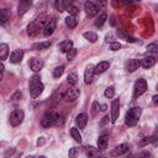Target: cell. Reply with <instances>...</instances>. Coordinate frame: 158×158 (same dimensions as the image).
I'll return each mask as SVG.
<instances>
[{
    "mask_svg": "<svg viewBox=\"0 0 158 158\" xmlns=\"http://www.w3.org/2000/svg\"><path fill=\"white\" fill-rule=\"evenodd\" d=\"M133 1H139V0H133Z\"/></svg>",
    "mask_w": 158,
    "mask_h": 158,
    "instance_id": "cell-53",
    "label": "cell"
},
{
    "mask_svg": "<svg viewBox=\"0 0 158 158\" xmlns=\"http://www.w3.org/2000/svg\"><path fill=\"white\" fill-rule=\"evenodd\" d=\"M84 10H85V12H86V15H88L89 17H94V16H96L98 12H99L96 5H95L93 1H89V0L84 2Z\"/></svg>",
    "mask_w": 158,
    "mask_h": 158,
    "instance_id": "cell-8",
    "label": "cell"
},
{
    "mask_svg": "<svg viewBox=\"0 0 158 158\" xmlns=\"http://www.w3.org/2000/svg\"><path fill=\"white\" fill-rule=\"evenodd\" d=\"M156 136H152V137H144L141 142H139V144L141 146H144V144H147V143H152V142H156Z\"/></svg>",
    "mask_w": 158,
    "mask_h": 158,
    "instance_id": "cell-39",
    "label": "cell"
},
{
    "mask_svg": "<svg viewBox=\"0 0 158 158\" xmlns=\"http://www.w3.org/2000/svg\"><path fill=\"white\" fill-rule=\"evenodd\" d=\"M146 90H147V83H146V80L142 79V78L138 79V80H136L135 86H133V98L137 99L138 96H141L142 94H144Z\"/></svg>",
    "mask_w": 158,
    "mask_h": 158,
    "instance_id": "cell-3",
    "label": "cell"
},
{
    "mask_svg": "<svg viewBox=\"0 0 158 158\" xmlns=\"http://www.w3.org/2000/svg\"><path fill=\"white\" fill-rule=\"evenodd\" d=\"M9 57V46L6 43H0V60H5Z\"/></svg>",
    "mask_w": 158,
    "mask_h": 158,
    "instance_id": "cell-22",
    "label": "cell"
},
{
    "mask_svg": "<svg viewBox=\"0 0 158 158\" xmlns=\"http://www.w3.org/2000/svg\"><path fill=\"white\" fill-rule=\"evenodd\" d=\"M106 20H107V15L105 14V12H102V14H100L98 17H96V20H95V26L96 27H102L104 26V23L106 22Z\"/></svg>",
    "mask_w": 158,
    "mask_h": 158,
    "instance_id": "cell-26",
    "label": "cell"
},
{
    "mask_svg": "<svg viewBox=\"0 0 158 158\" xmlns=\"http://www.w3.org/2000/svg\"><path fill=\"white\" fill-rule=\"evenodd\" d=\"M70 135L77 142H81V135H80V132H79V130L77 127H72L70 128Z\"/></svg>",
    "mask_w": 158,
    "mask_h": 158,
    "instance_id": "cell-29",
    "label": "cell"
},
{
    "mask_svg": "<svg viewBox=\"0 0 158 158\" xmlns=\"http://www.w3.org/2000/svg\"><path fill=\"white\" fill-rule=\"evenodd\" d=\"M44 142H46L44 137H40V138H38V141H37V146H43V144H44Z\"/></svg>",
    "mask_w": 158,
    "mask_h": 158,
    "instance_id": "cell-48",
    "label": "cell"
},
{
    "mask_svg": "<svg viewBox=\"0 0 158 158\" xmlns=\"http://www.w3.org/2000/svg\"><path fill=\"white\" fill-rule=\"evenodd\" d=\"M96 7L98 10H104L106 7V0H96Z\"/></svg>",
    "mask_w": 158,
    "mask_h": 158,
    "instance_id": "cell-41",
    "label": "cell"
},
{
    "mask_svg": "<svg viewBox=\"0 0 158 158\" xmlns=\"http://www.w3.org/2000/svg\"><path fill=\"white\" fill-rule=\"evenodd\" d=\"M79 94H80V91H79V89H77V88H69V89H67L65 91H64V95H63V99L65 100V101H74V100H77L78 98H79Z\"/></svg>",
    "mask_w": 158,
    "mask_h": 158,
    "instance_id": "cell-5",
    "label": "cell"
},
{
    "mask_svg": "<svg viewBox=\"0 0 158 158\" xmlns=\"http://www.w3.org/2000/svg\"><path fill=\"white\" fill-rule=\"evenodd\" d=\"M23 117H25V114L21 109H16L14 110L11 114H10V117H9V121H10V125L11 126H19L22 121H23Z\"/></svg>",
    "mask_w": 158,
    "mask_h": 158,
    "instance_id": "cell-2",
    "label": "cell"
},
{
    "mask_svg": "<svg viewBox=\"0 0 158 158\" xmlns=\"http://www.w3.org/2000/svg\"><path fill=\"white\" fill-rule=\"evenodd\" d=\"M73 47V42L70 40H65V41H62L59 44H58V49L62 52V53H67L70 48Z\"/></svg>",
    "mask_w": 158,
    "mask_h": 158,
    "instance_id": "cell-20",
    "label": "cell"
},
{
    "mask_svg": "<svg viewBox=\"0 0 158 158\" xmlns=\"http://www.w3.org/2000/svg\"><path fill=\"white\" fill-rule=\"evenodd\" d=\"M120 48H121V43H118V42H112L111 46H110L111 51H118Z\"/></svg>",
    "mask_w": 158,
    "mask_h": 158,
    "instance_id": "cell-43",
    "label": "cell"
},
{
    "mask_svg": "<svg viewBox=\"0 0 158 158\" xmlns=\"http://www.w3.org/2000/svg\"><path fill=\"white\" fill-rule=\"evenodd\" d=\"M4 69H5L4 64H2V63H0V80L2 79V72H4Z\"/></svg>",
    "mask_w": 158,
    "mask_h": 158,
    "instance_id": "cell-49",
    "label": "cell"
},
{
    "mask_svg": "<svg viewBox=\"0 0 158 158\" xmlns=\"http://www.w3.org/2000/svg\"><path fill=\"white\" fill-rule=\"evenodd\" d=\"M75 2V0H63V7L65 10V7H68L69 5H73Z\"/></svg>",
    "mask_w": 158,
    "mask_h": 158,
    "instance_id": "cell-46",
    "label": "cell"
},
{
    "mask_svg": "<svg viewBox=\"0 0 158 158\" xmlns=\"http://www.w3.org/2000/svg\"><path fill=\"white\" fill-rule=\"evenodd\" d=\"M40 26L37 25V22H31L28 26H27V35L30 37H36L38 33H40Z\"/></svg>",
    "mask_w": 158,
    "mask_h": 158,
    "instance_id": "cell-17",
    "label": "cell"
},
{
    "mask_svg": "<svg viewBox=\"0 0 158 158\" xmlns=\"http://www.w3.org/2000/svg\"><path fill=\"white\" fill-rule=\"evenodd\" d=\"M49 46H51V42H49V41H46V42H40V43H36V44L33 46V48L40 51V49H47Z\"/></svg>",
    "mask_w": 158,
    "mask_h": 158,
    "instance_id": "cell-32",
    "label": "cell"
},
{
    "mask_svg": "<svg viewBox=\"0 0 158 158\" xmlns=\"http://www.w3.org/2000/svg\"><path fill=\"white\" fill-rule=\"evenodd\" d=\"M63 95H64V91H63V90H57V91L53 94L52 99H53L54 101H59L60 99H63Z\"/></svg>",
    "mask_w": 158,
    "mask_h": 158,
    "instance_id": "cell-37",
    "label": "cell"
},
{
    "mask_svg": "<svg viewBox=\"0 0 158 158\" xmlns=\"http://www.w3.org/2000/svg\"><path fill=\"white\" fill-rule=\"evenodd\" d=\"M128 148H130V146H128L127 143L118 144V146H116V147L111 151V156H122V154H125V153L128 151Z\"/></svg>",
    "mask_w": 158,
    "mask_h": 158,
    "instance_id": "cell-15",
    "label": "cell"
},
{
    "mask_svg": "<svg viewBox=\"0 0 158 158\" xmlns=\"http://www.w3.org/2000/svg\"><path fill=\"white\" fill-rule=\"evenodd\" d=\"M104 95H105L106 98H109V99L114 98V96H115V88H114V86H109L107 89H105Z\"/></svg>",
    "mask_w": 158,
    "mask_h": 158,
    "instance_id": "cell-36",
    "label": "cell"
},
{
    "mask_svg": "<svg viewBox=\"0 0 158 158\" xmlns=\"http://www.w3.org/2000/svg\"><path fill=\"white\" fill-rule=\"evenodd\" d=\"M77 52H78L77 48L72 47V48L65 53V54H67V59H68V60H73V59L75 58V56H77Z\"/></svg>",
    "mask_w": 158,
    "mask_h": 158,
    "instance_id": "cell-34",
    "label": "cell"
},
{
    "mask_svg": "<svg viewBox=\"0 0 158 158\" xmlns=\"http://www.w3.org/2000/svg\"><path fill=\"white\" fill-rule=\"evenodd\" d=\"M48 20H49V17H47L46 15H41V16L37 19V25H38L40 27H43V26L47 23Z\"/></svg>",
    "mask_w": 158,
    "mask_h": 158,
    "instance_id": "cell-35",
    "label": "cell"
},
{
    "mask_svg": "<svg viewBox=\"0 0 158 158\" xmlns=\"http://www.w3.org/2000/svg\"><path fill=\"white\" fill-rule=\"evenodd\" d=\"M109 67H110V63H109L107 60H102V62H100L99 64H96V65L94 67V73H95V74H101V73H104L106 69H109Z\"/></svg>",
    "mask_w": 158,
    "mask_h": 158,
    "instance_id": "cell-19",
    "label": "cell"
},
{
    "mask_svg": "<svg viewBox=\"0 0 158 158\" xmlns=\"http://www.w3.org/2000/svg\"><path fill=\"white\" fill-rule=\"evenodd\" d=\"M65 25H67V27L69 28V30H73V28H75V26L78 25V20L75 19V16H68V17H65Z\"/></svg>",
    "mask_w": 158,
    "mask_h": 158,
    "instance_id": "cell-23",
    "label": "cell"
},
{
    "mask_svg": "<svg viewBox=\"0 0 158 158\" xmlns=\"http://www.w3.org/2000/svg\"><path fill=\"white\" fill-rule=\"evenodd\" d=\"M65 10L69 12L70 16H77L79 14V7H77L75 5H69L68 7H65Z\"/></svg>",
    "mask_w": 158,
    "mask_h": 158,
    "instance_id": "cell-31",
    "label": "cell"
},
{
    "mask_svg": "<svg viewBox=\"0 0 158 158\" xmlns=\"http://www.w3.org/2000/svg\"><path fill=\"white\" fill-rule=\"evenodd\" d=\"M75 123H77V126L79 127V130L85 128V126H86V123H88V115H86L85 112L79 114V115L77 116V118H75Z\"/></svg>",
    "mask_w": 158,
    "mask_h": 158,
    "instance_id": "cell-16",
    "label": "cell"
},
{
    "mask_svg": "<svg viewBox=\"0 0 158 158\" xmlns=\"http://www.w3.org/2000/svg\"><path fill=\"white\" fill-rule=\"evenodd\" d=\"M43 65H44V63H43V60L40 59V58L33 57V58H31V59L28 60V67H30V69H31L32 72H35V73L40 72V70L43 68Z\"/></svg>",
    "mask_w": 158,
    "mask_h": 158,
    "instance_id": "cell-7",
    "label": "cell"
},
{
    "mask_svg": "<svg viewBox=\"0 0 158 158\" xmlns=\"http://www.w3.org/2000/svg\"><path fill=\"white\" fill-rule=\"evenodd\" d=\"M147 49H148V52L157 53V51H158V46H157V43H151V44H148Z\"/></svg>",
    "mask_w": 158,
    "mask_h": 158,
    "instance_id": "cell-42",
    "label": "cell"
},
{
    "mask_svg": "<svg viewBox=\"0 0 158 158\" xmlns=\"http://www.w3.org/2000/svg\"><path fill=\"white\" fill-rule=\"evenodd\" d=\"M32 1H33V0H20L19 7H17V14H19L20 16L23 15V14H26V12L30 10V7H31Z\"/></svg>",
    "mask_w": 158,
    "mask_h": 158,
    "instance_id": "cell-10",
    "label": "cell"
},
{
    "mask_svg": "<svg viewBox=\"0 0 158 158\" xmlns=\"http://www.w3.org/2000/svg\"><path fill=\"white\" fill-rule=\"evenodd\" d=\"M153 102H154V104L158 102V95H153Z\"/></svg>",
    "mask_w": 158,
    "mask_h": 158,
    "instance_id": "cell-51",
    "label": "cell"
},
{
    "mask_svg": "<svg viewBox=\"0 0 158 158\" xmlns=\"http://www.w3.org/2000/svg\"><path fill=\"white\" fill-rule=\"evenodd\" d=\"M94 65L93 64H89L86 68H85V72H84V81L85 84H90L94 79Z\"/></svg>",
    "mask_w": 158,
    "mask_h": 158,
    "instance_id": "cell-13",
    "label": "cell"
},
{
    "mask_svg": "<svg viewBox=\"0 0 158 158\" xmlns=\"http://www.w3.org/2000/svg\"><path fill=\"white\" fill-rule=\"evenodd\" d=\"M154 64H156V57H153V56L144 57L143 59L139 60V65H142L144 69H149V68L153 67Z\"/></svg>",
    "mask_w": 158,
    "mask_h": 158,
    "instance_id": "cell-14",
    "label": "cell"
},
{
    "mask_svg": "<svg viewBox=\"0 0 158 158\" xmlns=\"http://www.w3.org/2000/svg\"><path fill=\"white\" fill-rule=\"evenodd\" d=\"M43 89H44V85L40 81V83H36V84H33V85H30V94H31V98H37V96H40L41 94H42V91H43Z\"/></svg>",
    "mask_w": 158,
    "mask_h": 158,
    "instance_id": "cell-9",
    "label": "cell"
},
{
    "mask_svg": "<svg viewBox=\"0 0 158 158\" xmlns=\"http://www.w3.org/2000/svg\"><path fill=\"white\" fill-rule=\"evenodd\" d=\"M141 112H142L141 107H132V109H130L127 111L126 118H125L126 125L127 126H135L138 122L139 117H141Z\"/></svg>",
    "mask_w": 158,
    "mask_h": 158,
    "instance_id": "cell-1",
    "label": "cell"
},
{
    "mask_svg": "<svg viewBox=\"0 0 158 158\" xmlns=\"http://www.w3.org/2000/svg\"><path fill=\"white\" fill-rule=\"evenodd\" d=\"M56 30V19H49L47 23L43 26V35L44 36H51Z\"/></svg>",
    "mask_w": 158,
    "mask_h": 158,
    "instance_id": "cell-11",
    "label": "cell"
},
{
    "mask_svg": "<svg viewBox=\"0 0 158 158\" xmlns=\"http://www.w3.org/2000/svg\"><path fill=\"white\" fill-rule=\"evenodd\" d=\"M22 58H23V51L22 49H15V51L11 52L9 60L11 63H14V64H17V63H20L22 60Z\"/></svg>",
    "mask_w": 158,
    "mask_h": 158,
    "instance_id": "cell-12",
    "label": "cell"
},
{
    "mask_svg": "<svg viewBox=\"0 0 158 158\" xmlns=\"http://www.w3.org/2000/svg\"><path fill=\"white\" fill-rule=\"evenodd\" d=\"M10 10L9 9H0V23H5L10 19Z\"/></svg>",
    "mask_w": 158,
    "mask_h": 158,
    "instance_id": "cell-25",
    "label": "cell"
},
{
    "mask_svg": "<svg viewBox=\"0 0 158 158\" xmlns=\"http://www.w3.org/2000/svg\"><path fill=\"white\" fill-rule=\"evenodd\" d=\"M83 36H84L89 42H91V43H94V42H96V41H98V35H96L95 32L88 31V32H84V33H83Z\"/></svg>",
    "mask_w": 158,
    "mask_h": 158,
    "instance_id": "cell-28",
    "label": "cell"
},
{
    "mask_svg": "<svg viewBox=\"0 0 158 158\" xmlns=\"http://www.w3.org/2000/svg\"><path fill=\"white\" fill-rule=\"evenodd\" d=\"M138 67H139V60L136 59V58L128 59V62H127V64H126L127 72H135L136 69H138Z\"/></svg>",
    "mask_w": 158,
    "mask_h": 158,
    "instance_id": "cell-21",
    "label": "cell"
},
{
    "mask_svg": "<svg viewBox=\"0 0 158 158\" xmlns=\"http://www.w3.org/2000/svg\"><path fill=\"white\" fill-rule=\"evenodd\" d=\"M54 7L57 11H64V7H63V0H54Z\"/></svg>",
    "mask_w": 158,
    "mask_h": 158,
    "instance_id": "cell-40",
    "label": "cell"
},
{
    "mask_svg": "<svg viewBox=\"0 0 158 158\" xmlns=\"http://www.w3.org/2000/svg\"><path fill=\"white\" fill-rule=\"evenodd\" d=\"M107 142H109V137L106 135H102L98 138V148L99 149H105L107 147Z\"/></svg>",
    "mask_w": 158,
    "mask_h": 158,
    "instance_id": "cell-24",
    "label": "cell"
},
{
    "mask_svg": "<svg viewBox=\"0 0 158 158\" xmlns=\"http://www.w3.org/2000/svg\"><path fill=\"white\" fill-rule=\"evenodd\" d=\"M79 152H80V151H79V148H77V147H73V148L69 151L68 156H69V157H75V156H77Z\"/></svg>",
    "mask_w": 158,
    "mask_h": 158,
    "instance_id": "cell-44",
    "label": "cell"
},
{
    "mask_svg": "<svg viewBox=\"0 0 158 158\" xmlns=\"http://www.w3.org/2000/svg\"><path fill=\"white\" fill-rule=\"evenodd\" d=\"M107 121H109V116H105V117H104V120L101 121V125H104V123H106Z\"/></svg>",
    "mask_w": 158,
    "mask_h": 158,
    "instance_id": "cell-50",
    "label": "cell"
},
{
    "mask_svg": "<svg viewBox=\"0 0 158 158\" xmlns=\"http://www.w3.org/2000/svg\"><path fill=\"white\" fill-rule=\"evenodd\" d=\"M63 73H64V65H59V67L54 68V70H53V77L58 79V78L62 77Z\"/></svg>",
    "mask_w": 158,
    "mask_h": 158,
    "instance_id": "cell-33",
    "label": "cell"
},
{
    "mask_svg": "<svg viewBox=\"0 0 158 158\" xmlns=\"http://www.w3.org/2000/svg\"><path fill=\"white\" fill-rule=\"evenodd\" d=\"M67 80H68V83H69V84L75 85V84L78 83V75H77V73H74V72L69 73V74H68V77H67Z\"/></svg>",
    "mask_w": 158,
    "mask_h": 158,
    "instance_id": "cell-30",
    "label": "cell"
},
{
    "mask_svg": "<svg viewBox=\"0 0 158 158\" xmlns=\"http://www.w3.org/2000/svg\"><path fill=\"white\" fill-rule=\"evenodd\" d=\"M56 115H57V114H54V112H52V111L44 114V116H43L42 120H41L42 127L48 128V127L53 126V125H54V121H56Z\"/></svg>",
    "mask_w": 158,
    "mask_h": 158,
    "instance_id": "cell-4",
    "label": "cell"
},
{
    "mask_svg": "<svg viewBox=\"0 0 158 158\" xmlns=\"http://www.w3.org/2000/svg\"><path fill=\"white\" fill-rule=\"evenodd\" d=\"M11 99H12L14 101H19V100L21 99V93H20V91H16V93L12 95V98H11Z\"/></svg>",
    "mask_w": 158,
    "mask_h": 158,
    "instance_id": "cell-47",
    "label": "cell"
},
{
    "mask_svg": "<svg viewBox=\"0 0 158 158\" xmlns=\"http://www.w3.org/2000/svg\"><path fill=\"white\" fill-rule=\"evenodd\" d=\"M117 36L120 37V38H122V40H125L126 42H130V43H136L138 40L137 38H135V37H132V36H130L125 30H117Z\"/></svg>",
    "mask_w": 158,
    "mask_h": 158,
    "instance_id": "cell-18",
    "label": "cell"
},
{
    "mask_svg": "<svg viewBox=\"0 0 158 158\" xmlns=\"http://www.w3.org/2000/svg\"><path fill=\"white\" fill-rule=\"evenodd\" d=\"M99 107H100L99 102H98V101H94V102H93V106H91V109H93V112H94V114H96V112L99 111Z\"/></svg>",
    "mask_w": 158,
    "mask_h": 158,
    "instance_id": "cell-45",
    "label": "cell"
},
{
    "mask_svg": "<svg viewBox=\"0 0 158 158\" xmlns=\"http://www.w3.org/2000/svg\"><path fill=\"white\" fill-rule=\"evenodd\" d=\"M64 116L63 115H56V121H54V125H57V126H63L64 125Z\"/></svg>",
    "mask_w": 158,
    "mask_h": 158,
    "instance_id": "cell-38",
    "label": "cell"
},
{
    "mask_svg": "<svg viewBox=\"0 0 158 158\" xmlns=\"http://www.w3.org/2000/svg\"><path fill=\"white\" fill-rule=\"evenodd\" d=\"M100 107H101V111H105V110H106V107H107V106H106V105H105V104H102V105H101V106H100Z\"/></svg>",
    "mask_w": 158,
    "mask_h": 158,
    "instance_id": "cell-52",
    "label": "cell"
},
{
    "mask_svg": "<svg viewBox=\"0 0 158 158\" xmlns=\"http://www.w3.org/2000/svg\"><path fill=\"white\" fill-rule=\"evenodd\" d=\"M120 115V100L118 99H114L111 102V122L115 123L116 120L118 118Z\"/></svg>",
    "mask_w": 158,
    "mask_h": 158,
    "instance_id": "cell-6",
    "label": "cell"
},
{
    "mask_svg": "<svg viewBox=\"0 0 158 158\" xmlns=\"http://www.w3.org/2000/svg\"><path fill=\"white\" fill-rule=\"evenodd\" d=\"M85 153H86L88 157H96V156L100 154V151L98 148L93 147V146H89V147L85 148Z\"/></svg>",
    "mask_w": 158,
    "mask_h": 158,
    "instance_id": "cell-27",
    "label": "cell"
}]
</instances>
